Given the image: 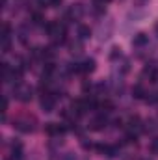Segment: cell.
I'll return each instance as SVG.
<instances>
[{
  "instance_id": "cell-1",
  "label": "cell",
  "mask_w": 158,
  "mask_h": 160,
  "mask_svg": "<svg viewBox=\"0 0 158 160\" xmlns=\"http://www.w3.org/2000/svg\"><path fill=\"white\" fill-rule=\"evenodd\" d=\"M54 106H56V97H52L50 93H45V95L41 97V108H43L45 112H52Z\"/></svg>"
},
{
  "instance_id": "cell-2",
  "label": "cell",
  "mask_w": 158,
  "mask_h": 160,
  "mask_svg": "<svg viewBox=\"0 0 158 160\" xmlns=\"http://www.w3.org/2000/svg\"><path fill=\"white\" fill-rule=\"evenodd\" d=\"M106 123H108L106 114H101V116H97L95 119L91 121V128H93V130H102V128L106 127Z\"/></svg>"
},
{
  "instance_id": "cell-3",
  "label": "cell",
  "mask_w": 158,
  "mask_h": 160,
  "mask_svg": "<svg viewBox=\"0 0 158 160\" xmlns=\"http://www.w3.org/2000/svg\"><path fill=\"white\" fill-rule=\"evenodd\" d=\"M21 157H22V143L21 142H13L11 143V158L21 160Z\"/></svg>"
},
{
  "instance_id": "cell-4",
  "label": "cell",
  "mask_w": 158,
  "mask_h": 160,
  "mask_svg": "<svg viewBox=\"0 0 158 160\" xmlns=\"http://www.w3.org/2000/svg\"><path fill=\"white\" fill-rule=\"evenodd\" d=\"M15 93H17V97H19L21 101H24V102L32 101V89H30V88H24V89H21V88H19Z\"/></svg>"
},
{
  "instance_id": "cell-5",
  "label": "cell",
  "mask_w": 158,
  "mask_h": 160,
  "mask_svg": "<svg viewBox=\"0 0 158 160\" xmlns=\"http://www.w3.org/2000/svg\"><path fill=\"white\" fill-rule=\"evenodd\" d=\"M128 128H130V130H134V132L141 130V119H140L138 116H132V118L128 119Z\"/></svg>"
},
{
  "instance_id": "cell-6",
  "label": "cell",
  "mask_w": 158,
  "mask_h": 160,
  "mask_svg": "<svg viewBox=\"0 0 158 160\" xmlns=\"http://www.w3.org/2000/svg\"><path fill=\"white\" fill-rule=\"evenodd\" d=\"M45 130H47V134H48V136H56V134H60V125L47 123V125H45Z\"/></svg>"
},
{
  "instance_id": "cell-7",
  "label": "cell",
  "mask_w": 158,
  "mask_h": 160,
  "mask_svg": "<svg viewBox=\"0 0 158 160\" xmlns=\"http://www.w3.org/2000/svg\"><path fill=\"white\" fill-rule=\"evenodd\" d=\"M91 71H95V60L89 58L82 63V73H91Z\"/></svg>"
},
{
  "instance_id": "cell-8",
  "label": "cell",
  "mask_w": 158,
  "mask_h": 160,
  "mask_svg": "<svg viewBox=\"0 0 158 160\" xmlns=\"http://www.w3.org/2000/svg\"><path fill=\"white\" fill-rule=\"evenodd\" d=\"M78 36H80V39H87V38L91 36V30H89V26H86V24H80V26H78Z\"/></svg>"
},
{
  "instance_id": "cell-9",
  "label": "cell",
  "mask_w": 158,
  "mask_h": 160,
  "mask_svg": "<svg viewBox=\"0 0 158 160\" xmlns=\"http://www.w3.org/2000/svg\"><path fill=\"white\" fill-rule=\"evenodd\" d=\"M15 128H19L21 132H30V130H32V125H30L28 121H17V123H15Z\"/></svg>"
},
{
  "instance_id": "cell-10",
  "label": "cell",
  "mask_w": 158,
  "mask_h": 160,
  "mask_svg": "<svg viewBox=\"0 0 158 160\" xmlns=\"http://www.w3.org/2000/svg\"><path fill=\"white\" fill-rule=\"evenodd\" d=\"M132 93H134V97H136V99H143V97H145V89H143V86H141V84H136V86H134V89H132Z\"/></svg>"
},
{
  "instance_id": "cell-11",
  "label": "cell",
  "mask_w": 158,
  "mask_h": 160,
  "mask_svg": "<svg viewBox=\"0 0 158 160\" xmlns=\"http://www.w3.org/2000/svg\"><path fill=\"white\" fill-rule=\"evenodd\" d=\"M132 43H134V47H143V45L147 43V36H145V34H138V36L132 39Z\"/></svg>"
},
{
  "instance_id": "cell-12",
  "label": "cell",
  "mask_w": 158,
  "mask_h": 160,
  "mask_svg": "<svg viewBox=\"0 0 158 160\" xmlns=\"http://www.w3.org/2000/svg\"><path fill=\"white\" fill-rule=\"evenodd\" d=\"M52 58H54V48H52V47H47V48H43V60H47V62H52Z\"/></svg>"
},
{
  "instance_id": "cell-13",
  "label": "cell",
  "mask_w": 158,
  "mask_h": 160,
  "mask_svg": "<svg viewBox=\"0 0 158 160\" xmlns=\"http://www.w3.org/2000/svg\"><path fill=\"white\" fill-rule=\"evenodd\" d=\"M54 69H56L54 63H52V62H47V63L43 65V75H45V77H50V75L54 73Z\"/></svg>"
},
{
  "instance_id": "cell-14",
  "label": "cell",
  "mask_w": 158,
  "mask_h": 160,
  "mask_svg": "<svg viewBox=\"0 0 158 160\" xmlns=\"http://www.w3.org/2000/svg\"><path fill=\"white\" fill-rule=\"evenodd\" d=\"M43 21H45V19H43V15H41L39 11H36V13L32 15V22H34V24H45Z\"/></svg>"
},
{
  "instance_id": "cell-15",
  "label": "cell",
  "mask_w": 158,
  "mask_h": 160,
  "mask_svg": "<svg viewBox=\"0 0 158 160\" xmlns=\"http://www.w3.org/2000/svg\"><path fill=\"white\" fill-rule=\"evenodd\" d=\"M2 39L4 38H11V28H9V24H2V36H0Z\"/></svg>"
},
{
  "instance_id": "cell-16",
  "label": "cell",
  "mask_w": 158,
  "mask_h": 160,
  "mask_svg": "<svg viewBox=\"0 0 158 160\" xmlns=\"http://www.w3.org/2000/svg\"><path fill=\"white\" fill-rule=\"evenodd\" d=\"M119 56H121V48L114 47V48H112V52H110V58H112V60H117Z\"/></svg>"
},
{
  "instance_id": "cell-17",
  "label": "cell",
  "mask_w": 158,
  "mask_h": 160,
  "mask_svg": "<svg viewBox=\"0 0 158 160\" xmlns=\"http://www.w3.org/2000/svg\"><path fill=\"white\" fill-rule=\"evenodd\" d=\"M108 2H110V0H93V6H95V8H102V6L108 4Z\"/></svg>"
},
{
  "instance_id": "cell-18",
  "label": "cell",
  "mask_w": 158,
  "mask_h": 160,
  "mask_svg": "<svg viewBox=\"0 0 158 160\" xmlns=\"http://www.w3.org/2000/svg\"><path fill=\"white\" fill-rule=\"evenodd\" d=\"M151 151H153V153H158V138L153 140V143H151Z\"/></svg>"
},
{
  "instance_id": "cell-19",
  "label": "cell",
  "mask_w": 158,
  "mask_h": 160,
  "mask_svg": "<svg viewBox=\"0 0 158 160\" xmlns=\"http://www.w3.org/2000/svg\"><path fill=\"white\" fill-rule=\"evenodd\" d=\"M6 110H7V97H2V112L6 114Z\"/></svg>"
},
{
  "instance_id": "cell-20",
  "label": "cell",
  "mask_w": 158,
  "mask_h": 160,
  "mask_svg": "<svg viewBox=\"0 0 158 160\" xmlns=\"http://www.w3.org/2000/svg\"><path fill=\"white\" fill-rule=\"evenodd\" d=\"M48 4L56 8V6H60V4H62V0H48Z\"/></svg>"
},
{
  "instance_id": "cell-21",
  "label": "cell",
  "mask_w": 158,
  "mask_h": 160,
  "mask_svg": "<svg viewBox=\"0 0 158 160\" xmlns=\"http://www.w3.org/2000/svg\"><path fill=\"white\" fill-rule=\"evenodd\" d=\"M63 160H73V157H71V155H67V157H65Z\"/></svg>"
},
{
  "instance_id": "cell-22",
  "label": "cell",
  "mask_w": 158,
  "mask_h": 160,
  "mask_svg": "<svg viewBox=\"0 0 158 160\" xmlns=\"http://www.w3.org/2000/svg\"><path fill=\"white\" fill-rule=\"evenodd\" d=\"M145 160H147V158H145Z\"/></svg>"
}]
</instances>
